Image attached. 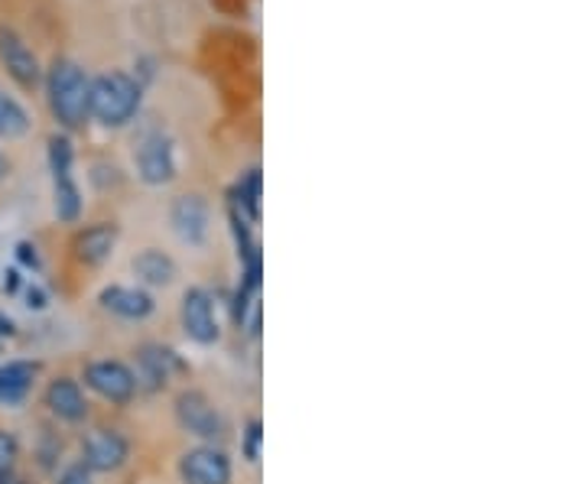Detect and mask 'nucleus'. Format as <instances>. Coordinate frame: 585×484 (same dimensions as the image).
<instances>
[{"label":"nucleus","mask_w":585,"mask_h":484,"mask_svg":"<svg viewBox=\"0 0 585 484\" xmlns=\"http://www.w3.org/2000/svg\"><path fill=\"white\" fill-rule=\"evenodd\" d=\"M234 205H241V215L248 211L251 221L261 218V173H257V170H251V173L238 183V189H234Z\"/></svg>","instance_id":"19"},{"label":"nucleus","mask_w":585,"mask_h":484,"mask_svg":"<svg viewBox=\"0 0 585 484\" xmlns=\"http://www.w3.org/2000/svg\"><path fill=\"white\" fill-rule=\"evenodd\" d=\"M144 101V85L114 69V72H101L97 79H92L89 89V117H95L101 127H127Z\"/></svg>","instance_id":"2"},{"label":"nucleus","mask_w":585,"mask_h":484,"mask_svg":"<svg viewBox=\"0 0 585 484\" xmlns=\"http://www.w3.org/2000/svg\"><path fill=\"white\" fill-rule=\"evenodd\" d=\"M46 403H49V410H53L59 419H66V423H79V419L85 416V396H82V388H79L76 381H69V378H59V381L49 384V390H46Z\"/></svg>","instance_id":"14"},{"label":"nucleus","mask_w":585,"mask_h":484,"mask_svg":"<svg viewBox=\"0 0 585 484\" xmlns=\"http://www.w3.org/2000/svg\"><path fill=\"white\" fill-rule=\"evenodd\" d=\"M36 378V365L30 361H10L0 368V403H20Z\"/></svg>","instance_id":"16"},{"label":"nucleus","mask_w":585,"mask_h":484,"mask_svg":"<svg viewBox=\"0 0 585 484\" xmlns=\"http://www.w3.org/2000/svg\"><path fill=\"white\" fill-rule=\"evenodd\" d=\"M127 462V439L114 429H95L85 439V469L89 472H117Z\"/></svg>","instance_id":"9"},{"label":"nucleus","mask_w":585,"mask_h":484,"mask_svg":"<svg viewBox=\"0 0 585 484\" xmlns=\"http://www.w3.org/2000/svg\"><path fill=\"white\" fill-rule=\"evenodd\" d=\"M104 309H111L121 319H147L153 312V299L150 292L134 290V287H107L101 292Z\"/></svg>","instance_id":"13"},{"label":"nucleus","mask_w":585,"mask_h":484,"mask_svg":"<svg viewBox=\"0 0 585 484\" xmlns=\"http://www.w3.org/2000/svg\"><path fill=\"white\" fill-rule=\"evenodd\" d=\"M59 484H92V472L85 465H72V469H66Z\"/></svg>","instance_id":"22"},{"label":"nucleus","mask_w":585,"mask_h":484,"mask_svg":"<svg viewBox=\"0 0 585 484\" xmlns=\"http://www.w3.org/2000/svg\"><path fill=\"white\" fill-rule=\"evenodd\" d=\"M30 127H33L30 111L16 97L0 92V137L3 140H20V137L30 134Z\"/></svg>","instance_id":"17"},{"label":"nucleus","mask_w":585,"mask_h":484,"mask_svg":"<svg viewBox=\"0 0 585 484\" xmlns=\"http://www.w3.org/2000/svg\"><path fill=\"white\" fill-rule=\"evenodd\" d=\"M16 257H20L26 267H36V264H39V257H36V247H30V244H20V247H16Z\"/></svg>","instance_id":"23"},{"label":"nucleus","mask_w":585,"mask_h":484,"mask_svg":"<svg viewBox=\"0 0 585 484\" xmlns=\"http://www.w3.org/2000/svg\"><path fill=\"white\" fill-rule=\"evenodd\" d=\"M7 173H10V163H7V157H3V153H0V180H3V176H7Z\"/></svg>","instance_id":"25"},{"label":"nucleus","mask_w":585,"mask_h":484,"mask_svg":"<svg viewBox=\"0 0 585 484\" xmlns=\"http://www.w3.org/2000/svg\"><path fill=\"white\" fill-rule=\"evenodd\" d=\"M170 365H173V355H170V352H160V348H144V355H140V374H144V381H147L150 388L167 384Z\"/></svg>","instance_id":"18"},{"label":"nucleus","mask_w":585,"mask_h":484,"mask_svg":"<svg viewBox=\"0 0 585 484\" xmlns=\"http://www.w3.org/2000/svg\"><path fill=\"white\" fill-rule=\"evenodd\" d=\"M72 140L69 137H53L49 140V170H53V186H56V215L62 221H76L82 215V193L72 176Z\"/></svg>","instance_id":"3"},{"label":"nucleus","mask_w":585,"mask_h":484,"mask_svg":"<svg viewBox=\"0 0 585 484\" xmlns=\"http://www.w3.org/2000/svg\"><path fill=\"white\" fill-rule=\"evenodd\" d=\"M85 381H89V388L101 393L104 400H111V403H127L134 396V390H137L134 371L127 365H121V361H95V365H89Z\"/></svg>","instance_id":"8"},{"label":"nucleus","mask_w":585,"mask_h":484,"mask_svg":"<svg viewBox=\"0 0 585 484\" xmlns=\"http://www.w3.org/2000/svg\"><path fill=\"white\" fill-rule=\"evenodd\" d=\"M30 306H36V309H39V306H43V292L30 290Z\"/></svg>","instance_id":"24"},{"label":"nucleus","mask_w":585,"mask_h":484,"mask_svg":"<svg viewBox=\"0 0 585 484\" xmlns=\"http://www.w3.org/2000/svg\"><path fill=\"white\" fill-rule=\"evenodd\" d=\"M180 475L186 484H228L231 482V462L221 449L202 446L183 456Z\"/></svg>","instance_id":"7"},{"label":"nucleus","mask_w":585,"mask_h":484,"mask_svg":"<svg viewBox=\"0 0 585 484\" xmlns=\"http://www.w3.org/2000/svg\"><path fill=\"white\" fill-rule=\"evenodd\" d=\"M89 89L92 79L76 59H56L46 72V97L53 117L66 130H79L89 120Z\"/></svg>","instance_id":"1"},{"label":"nucleus","mask_w":585,"mask_h":484,"mask_svg":"<svg viewBox=\"0 0 585 484\" xmlns=\"http://www.w3.org/2000/svg\"><path fill=\"white\" fill-rule=\"evenodd\" d=\"M16 439L10 433H0V484L13 475V465H16Z\"/></svg>","instance_id":"20"},{"label":"nucleus","mask_w":585,"mask_h":484,"mask_svg":"<svg viewBox=\"0 0 585 484\" xmlns=\"http://www.w3.org/2000/svg\"><path fill=\"white\" fill-rule=\"evenodd\" d=\"M183 329L198 345H211L218 338V322L211 312V299L205 290H190L183 296Z\"/></svg>","instance_id":"11"},{"label":"nucleus","mask_w":585,"mask_h":484,"mask_svg":"<svg viewBox=\"0 0 585 484\" xmlns=\"http://www.w3.org/2000/svg\"><path fill=\"white\" fill-rule=\"evenodd\" d=\"M176 416H180V423H183L193 436H202V439H218V436L225 433V423H221L218 410H215V406L208 403V396L198 393V390L180 393V400H176Z\"/></svg>","instance_id":"6"},{"label":"nucleus","mask_w":585,"mask_h":484,"mask_svg":"<svg viewBox=\"0 0 585 484\" xmlns=\"http://www.w3.org/2000/svg\"><path fill=\"white\" fill-rule=\"evenodd\" d=\"M0 62L10 72V79L23 89H33L43 76L39 59L30 49V43L13 26H3V23H0Z\"/></svg>","instance_id":"5"},{"label":"nucleus","mask_w":585,"mask_h":484,"mask_svg":"<svg viewBox=\"0 0 585 484\" xmlns=\"http://www.w3.org/2000/svg\"><path fill=\"white\" fill-rule=\"evenodd\" d=\"M261 439H264V433H261V423L254 419V423L248 426V433H244V459H248V462H257V459H261Z\"/></svg>","instance_id":"21"},{"label":"nucleus","mask_w":585,"mask_h":484,"mask_svg":"<svg viewBox=\"0 0 585 484\" xmlns=\"http://www.w3.org/2000/svg\"><path fill=\"white\" fill-rule=\"evenodd\" d=\"M134 274L144 284H150V287H170L176 280V264H173L170 254L150 247V251H144V254L134 257Z\"/></svg>","instance_id":"15"},{"label":"nucleus","mask_w":585,"mask_h":484,"mask_svg":"<svg viewBox=\"0 0 585 484\" xmlns=\"http://www.w3.org/2000/svg\"><path fill=\"white\" fill-rule=\"evenodd\" d=\"M114 244H117V228L114 224H92L76 238V257L82 264L97 267V264H104L111 257Z\"/></svg>","instance_id":"12"},{"label":"nucleus","mask_w":585,"mask_h":484,"mask_svg":"<svg viewBox=\"0 0 585 484\" xmlns=\"http://www.w3.org/2000/svg\"><path fill=\"white\" fill-rule=\"evenodd\" d=\"M137 173L147 186H167L176 176V153L173 140L163 130H147L137 143Z\"/></svg>","instance_id":"4"},{"label":"nucleus","mask_w":585,"mask_h":484,"mask_svg":"<svg viewBox=\"0 0 585 484\" xmlns=\"http://www.w3.org/2000/svg\"><path fill=\"white\" fill-rule=\"evenodd\" d=\"M170 221H173V231H176L180 241L202 244L205 234H208V205H205V198L202 195H180L173 201Z\"/></svg>","instance_id":"10"}]
</instances>
